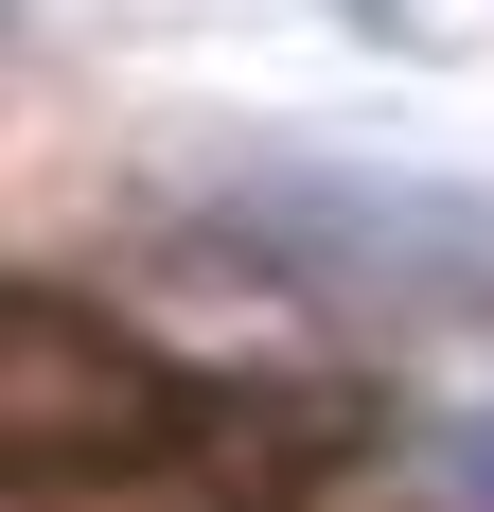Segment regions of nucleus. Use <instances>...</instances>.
Instances as JSON below:
<instances>
[{
    "label": "nucleus",
    "instance_id": "obj_1",
    "mask_svg": "<svg viewBox=\"0 0 494 512\" xmlns=\"http://www.w3.org/2000/svg\"><path fill=\"white\" fill-rule=\"evenodd\" d=\"M459 512H494V424H477V442H459Z\"/></svg>",
    "mask_w": 494,
    "mask_h": 512
}]
</instances>
